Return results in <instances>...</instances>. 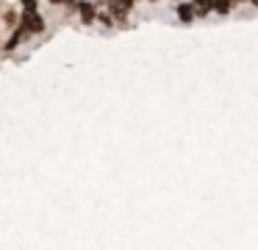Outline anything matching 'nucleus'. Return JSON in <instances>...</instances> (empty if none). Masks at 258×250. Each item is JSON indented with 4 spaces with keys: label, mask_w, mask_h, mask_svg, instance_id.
<instances>
[{
    "label": "nucleus",
    "mask_w": 258,
    "mask_h": 250,
    "mask_svg": "<svg viewBox=\"0 0 258 250\" xmlns=\"http://www.w3.org/2000/svg\"><path fill=\"white\" fill-rule=\"evenodd\" d=\"M20 25H23L28 33H39V31H45V20H42V14H39L36 9L23 11V14H20Z\"/></svg>",
    "instance_id": "obj_1"
},
{
    "label": "nucleus",
    "mask_w": 258,
    "mask_h": 250,
    "mask_svg": "<svg viewBox=\"0 0 258 250\" xmlns=\"http://www.w3.org/2000/svg\"><path fill=\"white\" fill-rule=\"evenodd\" d=\"M78 11H81V20L84 22L97 20V6H92V3H78Z\"/></svg>",
    "instance_id": "obj_2"
},
{
    "label": "nucleus",
    "mask_w": 258,
    "mask_h": 250,
    "mask_svg": "<svg viewBox=\"0 0 258 250\" xmlns=\"http://www.w3.org/2000/svg\"><path fill=\"white\" fill-rule=\"evenodd\" d=\"M178 17H180L183 22H191L197 14H195V9H191V3H186V6H178Z\"/></svg>",
    "instance_id": "obj_3"
},
{
    "label": "nucleus",
    "mask_w": 258,
    "mask_h": 250,
    "mask_svg": "<svg viewBox=\"0 0 258 250\" xmlns=\"http://www.w3.org/2000/svg\"><path fill=\"white\" fill-rule=\"evenodd\" d=\"M3 20H6V25H14V20H17V14H14L12 9H6V14H3Z\"/></svg>",
    "instance_id": "obj_4"
},
{
    "label": "nucleus",
    "mask_w": 258,
    "mask_h": 250,
    "mask_svg": "<svg viewBox=\"0 0 258 250\" xmlns=\"http://www.w3.org/2000/svg\"><path fill=\"white\" fill-rule=\"evenodd\" d=\"M250 3H252V6H258V0H250Z\"/></svg>",
    "instance_id": "obj_5"
}]
</instances>
